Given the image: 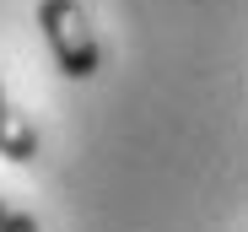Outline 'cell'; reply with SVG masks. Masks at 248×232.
<instances>
[{
  "label": "cell",
  "mask_w": 248,
  "mask_h": 232,
  "mask_svg": "<svg viewBox=\"0 0 248 232\" xmlns=\"http://www.w3.org/2000/svg\"><path fill=\"white\" fill-rule=\"evenodd\" d=\"M38 27H44L49 49H54V65H60L65 76L87 81V76L97 70L103 49H97V32H92L81 0H44V6H38Z\"/></svg>",
  "instance_id": "1"
},
{
  "label": "cell",
  "mask_w": 248,
  "mask_h": 232,
  "mask_svg": "<svg viewBox=\"0 0 248 232\" xmlns=\"http://www.w3.org/2000/svg\"><path fill=\"white\" fill-rule=\"evenodd\" d=\"M0 157L6 162H32L38 157V130L27 124V113H16L6 87H0Z\"/></svg>",
  "instance_id": "2"
},
{
  "label": "cell",
  "mask_w": 248,
  "mask_h": 232,
  "mask_svg": "<svg viewBox=\"0 0 248 232\" xmlns=\"http://www.w3.org/2000/svg\"><path fill=\"white\" fill-rule=\"evenodd\" d=\"M0 232H38V221H32L27 211H11V216H6V227H0Z\"/></svg>",
  "instance_id": "3"
},
{
  "label": "cell",
  "mask_w": 248,
  "mask_h": 232,
  "mask_svg": "<svg viewBox=\"0 0 248 232\" xmlns=\"http://www.w3.org/2000/svg\"><path fill=\"white\" fill-rule=\"evenodd\" d=\"M6 216H11V211H6V200H0V227H6Z\"/></svg>",
  "instance_id": "4"
}]
</instances>
